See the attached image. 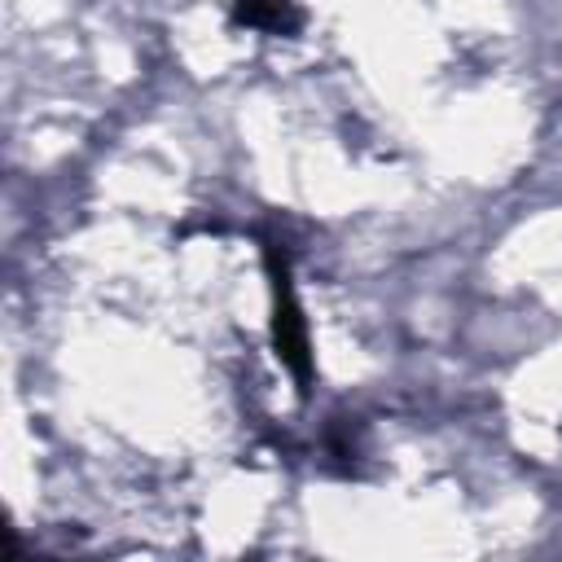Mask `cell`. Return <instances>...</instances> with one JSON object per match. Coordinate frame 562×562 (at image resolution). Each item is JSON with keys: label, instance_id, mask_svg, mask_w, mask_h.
<instances>
[{"label": "cell", "instance_id": "1", "mask_svg": "<svg viewBox=\"0 0 562 562\" xmlns=\"http://www.w3.org/2000/svg\"><path fill=\"white\" fill-rule=\"evenodd\" d=\"M263 263H268V281H272V347H277V360L290 369L299 391H307L312 386V347H307V325H303V307H299L294 285H290L285 255L277 246H268Z\"/></svg>", "mask_w": 562, "mask_h": 562}, {"label": "cell", "instance_id": "2", "mask_svg": "<svg viewBox=\"0 0 562 562\" xmlns=\"http://www.w3.org/2000/svg\"><path fill=\"white\" fill-rule=\"evenodd\" d=\"M233 22L250 26V31H268V35H290V31H299L303 18L290 0H237Z\"/></svg>", "mask_w": 562, "mask_h": 562}]
</instances>
